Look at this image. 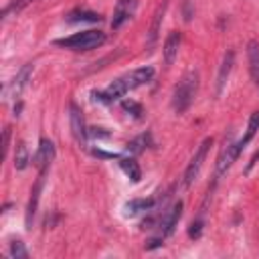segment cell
Masks as SVG:
<instances>
[{"instance_id": "6da1fadb", "label": "cell", "mask_w": 259, "mask_h": 259, "mask_svg": "<svg viewBox=\"0 0 259 259\" xmlns=\"http://www.w3.org/2000/svg\"><path fill=\"white\" fill-rule=\"evenodd\" d=\"M154 77V69L152 67H140V69H134L121 77H117L115 81L109 83V87L103 91V93H93L95 99L99 101H113V99H119L123 97L125 93L146 85L150 79Z\"/></svg>"}, {"instance_id": "7a4b0ae2", "label": "cell", "mask_w": 259, "mask_h": 259, "mask_svg": "<svg viewBox=\"0 0 259 259\" xmlns=\"http://www.w3.org/2000/svg\"><path fill=\"white\" fill-rule=\"evenodd\" d=\"M196 91H198V73L190 71L174 87V93H172V107H174V111L176 113H184L190 107V103L194 101Z\"/></svg>"}, {"instance_id": "3957f363", "label": "cell", "mask_w": 259, "mask_h": 259, "mask_svg": "<svg viewBox=\"0 0 259 259\" xmlns=\"http://www.w3.org/2000/svg\"><path fill=\"white\" fill-rule=\"evenodd\" d=\"M103 42H105V34L101 30H83V32H77L73 36L57 40L59 47H65L71 51H91V49L101 47Z\"/></svg>"}, {"instance_id": "277c9868", "label": "cell", "mask_w": 259, "mask_h": 259, "mask_svg": "<svg viewBox=\"0 0 259 259\" xmlns=\"http://www.w3.org/2000/svg\"><path fill=\"white\" fill-rule=\"evenodd\" d=\"M210 146H212V138H204V140H202V144L198 146L196 154L192 156L190 164H188V166H186V170H184V186L192 184V180L198 176L200 166H202V162H204V158H206V154H208Z\"/></svg>"}, {"instance_id": "5b68a950", "label": "cell", "mask_w": 259, "mask_h": 259, "mask_svg": "<svg viewBox=\"0 0 259 259\" xmlns=\"http://www.w3.org/2000/svg\"><path fill=\"white\" fill-rule=\"evenodd\" d=\"M53 158H55V146H53L51 140L42 138V140L38 142V148H36L34 156H32V164H34L40 172H47L49 166H51V162H53Z\"/></svg>"}, {"instance_id": "8992f818", "label": "cell", "mask_w": 259, "mask_h": 259, "mask_svg": "<svg viewBox=\"0 0 259 259\" xmlns=\"http://www.w3.org/2000/svg\"><path fill=\"white\" fill-rule=\"evenodd\" d=\"M32 71H34V65H32V63H26V65L16 73V77L10 81L6 95H8V97H12V99L20 97V93H22V91H24V87L28 85V79H30Z\"/></svg>"}, {"instance_id": "52a82bcc", "label": "cell", "mask_w": 259, "mask_h": 259, "mask_svg": "<svg viewBox=\"0 0 259 259\" xmlns=\"http://www.w3.org/2000/svg\"><path fill=\"white\" fill-rule=\"evenodd\" d=\"M241 150H243V148L239 146V142L227 144V146L223 148V152H221V156H219V160H217V174H219V176H223V174L233 166V162L239 158Z\"/></svg>"}, {"instance_id": "ba28073f", "label": "cell", "mask_w": 259, "mask_h": 259, "mask_svg": "<svg viewBox=\"0 0 259 259\" xmlns=\"http://www.w3.org/2000/svg\"><path fill=\"white\" fill-rule=\"evenodd\" d=\"M69 123H71V132H73L75 140H77L79 144H85V142H87L85 121H83V113H81V109H79L75 103H71V107H69Z\"/></svg>"}, {"instance_id": "9c48e42d", "label": "cell", "mask_w": 259, "mask_h": 259, "mask_svg": "<svg viewBox=\"0 0 259 259\" xmlns=\"http://www.w3.org/2000/svg\"><path fill=\"white\" fill-rule=\"evenodd\" d=\"M180 214H182V202L178 200V202H174V204L166 210V214L162 217V223H160L162 237H168V235H172V233H174V227L178 225Z\"/></svg>"}, {"instance_id": "30bf717a", "label": "cell", "mask_w": 259, "mask_h": 259, "mask_svg": "<svg viewBox=\"0 0 259 259\" xmlns=\"http://www.w3.org/2000/svg\"><path fill=\"white\" fill-rule=\"evenodd\" d=\"M45 174H47V172H40V176H38V180L34 182L32 192H30V200H28V208H26V227H28V229L32 227V219H34L36 208H38V198H40V190H42Z\"/></svg>"}, {"instance_id": "8fae6325", "label": "cell", "mask_w": 259, "mask_h": 259, "mask_svg": "<svg viewBox=\"0 0 259 259\" xmlns=\"http://www.w3.org/2000/svg\"><path fill=\"white\" fill-rule=\"evenodd\" d=\"M247 61H249L251 79H253L255 87L259 89V42L257 40H251L247 45Z\"/></svg>"}, {"instance_id": "7c38bea8", "label": "cell", "mask_w": 259, "mask_h": 259, "mask_svg": "<svg viewBox=\"0 0 259 259\" xmlns=\"http://www.w3.org/2000/svg\"><path fill=\"white\" fill-rule=\"evenodd\" d=\"M134 6H136V0H119L117 6H115V12H113V20H111V28H119L134 12Z\"/></svg>"}, {"instance_id": "4fadbf2b", "label": "cell", "mask_w": 259, "mask_h": 259, "mask_svg": "<svg viewBox=\"0 0 259 259\" xmlns=\"http://www.w3.org/2000/svg\"><path fill=\"white\" fill-rule=\"evenodd\" d=\"M180 40H182V36H180V32H176V30H172V32L168 34V38H166V42H164V49H162V53H164V61H166V65H172V63H174V59L178 57V49H180Z\"/></svg>"}, {"instance_id": "5bb4252c", "label": "cell", "mask_w": 259, "mask_h": 259, "mask_svg": "<svg viewBox=\"0 0 259 259\" xmlns=\"http://www.w3.org/2000/svg\"><path fill=\"white\" fill-rule=\"evenodd\" d=\"M233 61H235V53L233 51H227L225 57H223V63H221V69H219V75H217V95H221L227 79H229V73L233 69Z\"/></svg>"}, {"instance_id": "9a60e30c", "label": "cell", "mask_w": 259, "mask_h": 259, "mask_svg": "<svg viewBox=\"0 0 259 259\" xmlns=\"http://www.w3.org/2000/svg\"><path fill=\"white\" fill-rule=\"evenodd\" d=\"M164 12H166V2L162 6H158L156 14H154V20H152V26H150V38H148V47H154L156 38H158V30L162 26V20H164Z\"/></svg>"}, {"instance_id": "2e32d148", "label": "cell", "mask_w": 259, "mask_h": 259, "mask_svg": "<svg viewBox=\"0 0 259 259\" xmlns=\"http://www.w3.org/2000/svg\"><path fill=\"white\" fill-rule=\"evenodd\" d=\"M257 130H259V111H255V113H251V117H249V123H247V132H245V136L239 140V146L241 148H245L253 138H255V134H257Z\"/></svg>"}, {"instance_id": "e0dca14e", "label": "cell", "mask_w": 259, "mask_h": 259, "mask_svg": "<svg viewBox=\"0 0 259 259\" xmlns=\"http://www.w3.org/2000/svg\"><path fill=\"white\" fill-rule=\"evenodd\" d=\"M119 166H121V170L132 178V182H138V180L142 178V170H140V166H138V162H136L134 158H121V160H119Z\"/></svg>"}, {"instance_id": "ac0fdd59", "label": "cell", "mask_w": 259, "mask_h": 259, "mask_svg": "<svg viewBox=\"0 0 259 259\" xmlns=\"http://www.w3.org/2000/svg\"><path fill=\"white\" fill-rule=\"evenodd\" d=\"M67 20L69 22H83V20H87V22H99L101 16L97 12H89V10H73V12H69Z\"/></svg>"}, {"instance_id": "d6986e66", "label": "cell", "mask_w": 259, "mask_h": 259, "mask_svg": "<svg viewBox=\"0 0 259 259\" xmlns=\"http://www.w3.org/2000/svg\"><path fill=\"white\" fill-rule=\"evenodd\" d=\"M154 206V198H138V200H130L125 204V212L127 214H138L142 210H148Z\"/></svg>"}, {"instance_id": "ffe728a7", "label": "cell", "mask_w": 259, "mask_h": 259, "mask_svg": "<svg viewBox=\"0 0 259 259\" xmlns=\"http://www.w3.org/2000/svg\"><path fill=\"white\" fill-rule=\"evenodd\" d=\"M28 150H26V144L24 142H18L16 144V154H14V168L16 170H24L28 166Z\"/></svg>"}, {"instance_id": "44dd1931", "label": "cell", "mask_w": 259, "mask_h": 259, "mask_svg": "<svg viewBox=\"0 0 259 259\" xmlns=\"http://www.w3.org/2000/svg\"><path fill=\"white\" fill-rule=\"evenodd\" d=\"M146 144H148V136L142 134V136H138L136 140H132V142L127 144V152H132V154H140V152L144 150Z\"/></svg>"}, {"instance_id": "7402d4cb", "label": "cell", "mask_w": 259, "mask_h": 259, "mask_svg": "<svg viewBox=\"0 0 259 259\" xmlns=\"http://www.w3.org/2000/svg\"><path fill=\"white\" fill-rule=\"evenodd\" d=\"M10 255L16 257V259H26L28 257V253H26V249H24V245L20 241H14L10 245Z\"/></svg>"}, {"instance_id": "603a6c76", "label": "cell", "mask_w": 259, "mask_h": 259, "mask_svg": "<svg viewBox=\"0 0 259 259\" xmlns=\"http://www.w3.org/2000/svg\"><path fill=\"white\" fill-rule=\"evenodd\" d=\"M123 109L125 111H132L136 117H140V113H142V107L138 103H134V101H123Z\"/></svg>"}, {"instance_id": "cb8c5ba5", "label": "cell", "mask_w": 259, "mask_h": 259, "mask_svg": "<svg viewBox=\"0 0 259 259\" xmlns=\"http://www.w3.org/2000/svg\"><path fill=\"white\" fill-rule=\"evenodd\" d=\"M200 231H202V221H194L188 229V235L190 237H200Z\"/></svg>"}, {"instance_id": "d4e9b609", "label": "cell", "mask_w": 259, "mask_h": 259, "mask_svg": "<svg viewBox=\"0 0 259 259\" xmlns=\"http://www.w3.org/2000/svg\"><path fill=\"white\" fill-rule=\"evenodd\" d=\"M160 243H162V239H152L150 245H146V247H148V249H154V247H158Z\"/></svg>"}]
</instances>
